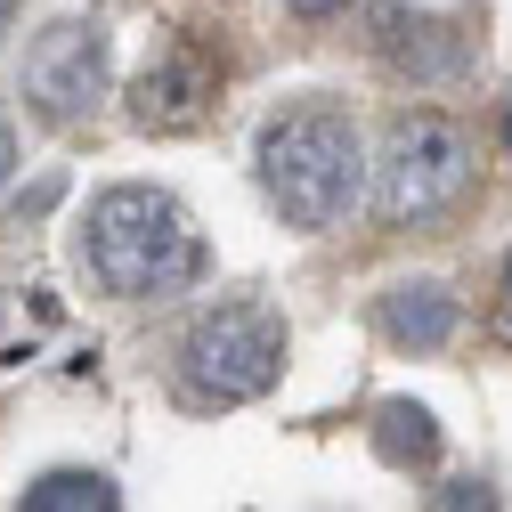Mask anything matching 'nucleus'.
<instances>
[{
  "instance_id": "0eeeda50",
  "label": "nucleus",
  "mask_w": 512,
  "mask_h": 512,
  "mask_svg": "<svg viewBox=\"0 0 512 512\" xmlns=\"http://www.w3.org/2000/svg\"><path fill=\"white\" fill-rule=\"evenodd\" d=\"M374 49L391 57L399 74L415 82H439V74H456L464 66V25H447V17H407V9H374Z\"/></svg>"
},
{
  "instance_id": "2eb2a0df",
  "label": "nucleus",
  "mask_w": 512,
  "mask_h": 512,
  "mask_svg": "<svg viewBox=\"0 0 512 512\" xmlns=\"http://www.w3.org/2000/svg\"><path fill=\"white\" fill-rule=\"evenodd\" d=\"M504 147H512V106H504Z\"/></svg>"
},
{
  "instance_id": "39448f33",
  "label": "nucleus",
  "mask_w": 512,
  "mask_h": 512,
  "mask_svg": "<svg viewBox=\"0 0 512 512\" xmlns=\"http://www.w3.org/2000/svg\"><path fill=\"white\" fill-rule=\"evenodd\" d=\"M106 98V25L66 17L25 49V106L41 122H82Z\"/></svg>"
},
{
  "instance_id": "7ed1b4c3",
  "label": "nucleus",
  "mask_w": 512,
  "mask_h": 512,
  "mask_svg": "<svg viewBox=\"0 0 512 512\" xmlns=\"http://www.w3.org/2000/svg\"><path fill=\"white\" fill-rule=\"evenodd\" d=\"M277 366H285V326H277V309H261V301H220L179 342V382H187L196 407L261 399L277 382Z\"/></svg>"
},
{
  "instance_id": "423d86ee",
  "label": "nucleus",
  "mask_w": 512,
  "mask_h": 512,
  "mask_svg": "<svg viewBox=\"0 0 512 512\" xmlns=\"http://www.w3.org/2000/svg\"><path fill=\"white\" fill-rule=\"evenodd\" d=\"M212 90H220L212 57L179 41V49H163V66H147V74L131 82V114L147 122V131H187V122H204Z\"/></svg>"
},
{
  "instance_id": "20e7f679",
  "label": "nucleus",
  "mask_w": 512,
  "mask_h": 512,
  "mask_svg": "<svg viewBox=\"0 0 512 512\" xmlns=\"http://www.w3.org/2000/svg\"><path fill=\"white\" fill-rule=\"evenodd\" d=\"M472 187V139L447 114H399L374 163V204L391 220H439Z\"/></svg>"
},
{
  "instance_id": "f03ea898",
  "label": "nucleus",
  "mask_w": 512,
  "mask_h": 512,
  "mask_svg": "<svg viewBox=\"0 0 512 512\" xmlns=\"http://www.w3.org/2000/svg\"><path fill=\"white\" fill-rule=\"evenodd\" d=\"M252 171H261L269 204L293 220V228H334L350 220V204L366 196V147H358V122L342 106H293L277 114L261 147H252Z\"/></svg>"
},
{
  "instance_id": "dca6fc26",
  "label": "nucleus",
  "mask_w": 512,
  "mask_h": 512,
  "mask_svg": "<svg viewBox=\"0 0 512 512\" xmlns=\"http://www.w3.org/2000/svg\"><path fill=\"white\" fill-rule=\"evenodd\" d=\"M504 301H512V277H504Z\"/></svg>"
},
{
  "instance_id": "ddd939ff",
  "label": "nucleus",
  "mask_w": 512,
  "mask_h": 512,
  "mask_svg": "<svg viewBox=\"0 0 512 512\" xmlns=\"http://www.w3.org/2000/svg\"><path fill=\"white\" fill-rule=\"evenodd\" d=\"M439 504H456V512H472V504H496V496H488V488H472V480H464V488H447V496H439Z\"/></svg>"
},
{
  "instance_id": "f8f14e48",
  "label": "nucleus",
  "mask_w": 512,
  "mask_h": 512,
  "mask_svg": "<svg viewBox=\"0 0 512 512\" xmlns=\"http://www.w3.org/2000/svg\"><path fill=\"white\" fill-rule=\"evenodd\" d=\"M9 171H17V131H9V114H0V187H9Z\"/></svg>"
},
{
  "instance_id": "9b49d317",
  "label": "nucleus",
  "mask_w": 512,
  "mask_h": 512,
  "mask_svg": "<svg viewBox=\"0 0 512 512\" xmlns=\"http://www.w3.org/2000/svg\"><path fill=\"white\" fill-rule=\"evenodd\" d=\"M285 9H293V17H309V25H326V17L342 9V0H285Z\"/></svg>"
},
{
  "instance_id": "1a4fd4ad",
  "label": "nucleus",
  "mask_w": 512,
  "mask_h": 512,
  "mask_svg": "<svg viewBox=\"0 0 512 512\" xmlns=\"http://www.w3.org/2000/svg\"><path fill=\"white\" fill-rule=\"evenodd\" d=\"M374 456H382V464H399V472H423V464L439 456V423H431V407L391 399V407L374 415Z\"/></svg>"
},
{
  "instance_id": "6e6552de",
  "label": "nucleus",
  "mask_w": 512,
  "mask_h": 512,
  "mask_svg": "<svg viewBox=\"0 0 512 512\" xmlns=\"http://www.w3.org/2000/svg\"><path fill=\"white\" fill-rule=\"evenodd\" d=\"M382 334H391L399 350H439L447 334H456V301H447V285H391L374 301Z\"/></svg>"
},
{
  "instance_id": "4468645a",
  "label": "nucleus",
  "mask_w": 512,
  "mask_h": 512,
  "mask_svg": "<svg viewBox=\"0 0 512 512\" xmlns=\"http://www.w3.org/2000/svg\"><path fill=\"white\" fill-rule=\"evenodd\" d=\"M9 25H17V0H0V41H9Z\"/></svg>"
},
{
  "instance_id": "f257e3e1",
  "label": "nucleus",
  "mask_w": 512,
  "mask_h": 512,
  "mask_svg": "<svg viewBox=\"0 0 512 512\" xmlns=\"http://www.w3.org/2000/svg\"><path fill=\"white\" fill-rule=\"evenodd\" d=\"M82 261L114 301H163L179 285H196L204 236L187 220V204L163 187H106L82 212Z\"/></svg>"
},
{
  "instance_id": "9d476101",
  "label": "nucleus",
  "mask_w": 512,
  "mask_h": 512,
  "mask_svg": "<svg viewBox=\"0 0 512 512\" xmlns=\"http://www.w3.org/2000/svg\"><path fill=\"white\" fill-rule=\"evenodd\" d=\"M25 512H114V488L98 472H41L25 488Z\"/></svg>"
}]
</instances>
